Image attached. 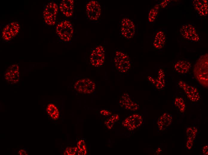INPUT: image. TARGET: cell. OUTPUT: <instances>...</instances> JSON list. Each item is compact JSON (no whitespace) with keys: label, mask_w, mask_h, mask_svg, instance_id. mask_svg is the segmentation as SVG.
<instances>
[{"label":"cell","mask_w":208,"mask_h":155,"mask_svg":"<svg viewBox=\"0 0 208 155\" xmlns=\"http://www.w3.org/2000/svg\"><path fill=\"white\" fill-rule=\"evenodd\" d=\"M193 72L198 82L204 86H208V55L201 56L194 66Z\"/></svg>","instance_id":"6da1fadb"},{"label":"cell","mask_w":208,"mask_h":155,"mask_svg":"<svg viewBox=\"0 0 208 155\" xmlns=\"http://www.w3.org/2000/svg\"><path fill=\"white\" fill-rule=\"evenodd\" d=\"M115 66L119 72L124 74L128 72L131 67L132 63L129 55L120 50L116 51L114 58Z\"/></svg>","instance_id":"7a4b0ae2"},{"label":"cell","mask_w":208,"mask_h":155,"mask_svg":"<svg viewBox=\"0 0 208 155\" xmlns=\"http://www.w3.org/2000/svg\"><path fill=\"white\" fill-rule=\"evenodd\" d=\"M56 32L60 40L65 42H68L72 38L74 29L70 21L65 20L57 24L56 27Z\"/></svg>","instance_id":"3957f363"},{"label":"cell","mask_w":208,"mask_h":155,"mask_svg":"<svg viewBox=\"0 0 208 155\" xmlns=\"http://www.w3.org/2000/svg\"><path fill=\"white\" fill-rule=\"evenodd\" d=\"M120 35L124 38L129 39L133 38L135 34L136 27L131 19L125 17L120 21Z\"/></svg>","instance_id":"277c9868"},{"label":"cell","mask_w":208,"mask_h":155,"mask_svg":"<svg viewBox=\"0 0 208 155\" xmlns=\"http://www.w3.org/2000/svg\"><path fill=\"white\" fill-rule=\"evenodd\" d=\"M105 60V51L103 46H97L92 50L90 55V61L92 66L96 67H101L103 65Z\"/></svg>","instance_id":"5b68a950"},{"label":"cell","mask_w":208,"mask_h":155,"mask_svg":"<svg viewBox=\"0 0 208 155\" xmlns=\"http://www.w3.org/2000/svg\"><path fill=\"white\" fill-rule=\"evenodd\" d=\"M58 9V5L54 2H50L46 5L43 11V16L45 22L47 24L53 26L55 24Z\"/></svg>","instance_id":"8992f818"},{"label":"cell","mask_w":208,"mask_h":155,"mask_svg":"<svg viewBox=\"0 0 208 155\" xmlns=\"http://www.w3.org/2000/svg\"><path fill=\"white\" fill-rule=\"evenodd\" d=\"M95 82L89 78H85L77 80L74 85V89L78 92L86 94L93 92L95 90Z\"/></svg>","instance_id":"52a82bcc"},{"label":"cell","mask_w":208,"mask_h":155,"mask_svg":"<svg viewBox=\"0 0 208 155\" xmlns=\"http://www.w3.org/2000/svg\"><path fill=\"white\" fill-rule=\"evenodd\" d=\"M85 11L86 16L88 19L93 21H97L101 16V5L97 1H90L86 4Z\"/></svg>","instance_id":"ba28073f"},{"label":"cell","mask_w":208,"mask_h":155,"mask_svg":"<svg viewBox=\"0 0 208 155\" xmlns=\"http://www.w3.org/2000/svg\"><path fill=\"white\" fill-rule=\"evenodd\" d=\"M20 26L16 22H13L7 24L1 32V37L5 41H9L15 37L19 32Z\"/></svg>","instance_id":"9c48e42d"},{"label":"cell","mask_w":208,"mask_h":155,"mask_svg":"<svg viewBox=\"0 0 208 155\" xmlns=\"http://www.w3.org/2000/svg\"><path fill=\"white\" fill-rule=\"evenodd\" d=\"M180 32L182 36L187 39L196 42L200 40L196 30L191 24H187L182 25L180 28Z\"/></svg>","instance_id":"30bf717a"},{"label":"cell","mask_w":208,"mask_h":155,"mask_svg":"<svg viewBox=\"0 0 208 155\" xmlns=\"http://www.w3.org/2000/svg\"><path fill=\"white\" fill-rule=\"evenodd\" d=\"M4 77L5 79L10 83L13 84L18 83L19 80L18 65L14 64L9 66L5 72Z\"/></svg>","instance_id":"8fae6325"},{"label":"cell","mask_w":208,"mask_h":155,"mask_svg":"<svg viewBox=\"0 0 208 155\" xmlns=\"http://www.w3.org/2000/svg\"><path fill=\"white\" fill-rule=\"evenodd\" d=\"M178 84L190 100L193 102H197L199 100V93L195 87L189 85L182 80L180 81Z\"/></svg>","instance_id":"7c38bea8"},{"label":"cell","mask_w":208,"mask_h":155,"mask_svg":"<svg viewBox=\"0 0 208 155\" xmlns=\"http://www.w3.org/2000/svg\"><path fill=\"white\" fill-rule=\"evenodd\" d=\"M143 123L142 117L135 114L131 115L123 122V126L129 130H132L139 127Z\"/></svg>","instance_id":"4fadbf2b"},{"label":"cell","mask_w":208,"mask_h":155,"mask_svg":"<svg viewBox=\"0 0 208 155\" xmlns=\"http://www.w3.org/2000/svg\"><path fill=\"white\" fill-rule=\"evenodd\" d=\"M74 5V0H63L59 4V9L64 16L67 17H70L73 14Z\"/></svg>","instance_id":"5bb4252c"},{"label":"cell","mask_w":208,"mask_h":155,"mask_svg":"<svg viewBox=\"0 0 208 155\" xmlns=\"http://www.w3.org/2000/svg\"><path fill=\"white\" fill-rule=\"evenodd\" d=\"M131 99L127 94H124L120 98V105L126 109L131 110H137L138 107L137 103Z\"/></svg>","instance_id":"9a60e30c"},{"label":"cell","mask_w":208,"mask_h":155,"mask_svg":"<svg viewBox=\"0 0 208 155\" xmlns=\"http://www.w3.org/2000/svg\"><path fill=\"white\" fill-rule=\"evenodd\" d=\"M172 121L171 115L167 113H165L160 117L157 122V125L160 130H165L171 124Z\"/></svg>","instance_id":"2e32d148"},{"label":"cell","mask_w":208,"mask_h":155,"mask_svg":"<svg viewBox=\"0 0 208 155\" xmlns=\"http://www.w3.org/2000/svg\"><path fill=\"white\" fill-rule=\"evenodd\" d=\"M191 67V63L186 60H180L175 64L174 69L176 72L180 74L187 73Z\"/></svg>","instance_id":"e0dca14e"},{"label":"cell","mask_w":208,"mask_h":155,"mask_svg":"<svg viewBox=\"0 0 208 155\" xmlns=\"http://www.w3.org/2000/svg\"><path fill=\"white\" fill-rule=\"evenodd\" d=\"M204 0H194V6L199 14L201 16H206L208 13L207 1Z\"/></svg>","instance_id":"ac0fdd59"},{"label":"cell","mask_w":208,"mask_h":155,"mask_svg":"<svg viewBox=\"0 0 208 155\" xmlns=\"http://www.w3.org/2000/svg\"><path fill=\"white\" fill-rule=\"evenodd\" d=\"M166 41V37L164 32L161 31L156 34L153 42V46L156 49L162 48L164 46Z\"/></svg>","instance_id":"d6986e66"},{"label":"cell","mask_w":208,"mask_h":155,"mask_svg":"<svg viewBox=\"0 0 208 155\" xmlns=\"http://www.w3.org/2000/svg\"><path fill=\"white\" fill-rule=\"evenodd\" d=\"M46 111L52 119L55 120L59 117V113L58 109L53 104L51 103L48 104L46 108Z\"/></svg>","instance_id":"ffe728a7"},{"label":"cell","mask_w":208,"mask_h":155,"mask_svg":"<svg viewBox=\"0 0 208 155\" xmlns=\"http://www.w3.org/2000/svg\"><path fill=\"white\" fill-rule=\"evenodd\" d=\"M159 7V4H157L149 11L148 15V21L149 23L153 22L156 18L158 13Z\"/></svg>","instance_id":"44dd1931"},{"label":"cell","mask_w":208,"mask_h":155,"mask_svg":"<svg viewBox=\"0 0 208 155\" xmlns=\"http://www.w3.org/2000/svg\"><path fill=\"white\" fill-rule=\"evenodd\" d=\"M78 148L77 154L79 155H85L87 154V149L85 141L81 140L78 141L77 143Z\"/></svg>","instance_id":"7402d4cb"},{"label":"cell","mask_w":208,"mask_h":155,"mask_svg":"<svg viewBox=\"0 0 208 155\" xmlns=\"http://www.w3.org/2000/svg\"><path fill=\"white\" fill-rule=\"evenodd\" d=\"M175 106L181 112H183L185 109V105L182 98L179 97L176 98L174 100Z\"/></svg>","instance_id":"603a6c76"},{"label":"cell","mask_w":208,"mask_h":155,"mask_svg":"<svg viewBox=\"0 0 208 155\" xmlns=\"http://www.w3.org/2000/svg\"><path fill=\"white\" fill-rule=\"evenodd\" d=\"M78 151L77 147H68L65 149L63 153L65 155H75Z\"/></svg>","instance_id":"cb8c5ba5"},{"label":"cell","mask_w":208,"mask_h":155,"mask_svg":"<svg viewBox=\"0 0 208 155\" xmlns=\"http://www.w3.org/2000/svg\"><path fill=\"white\" fill-rule=\"evenodd\" d=\"M195 129L191 128H189L187 130L186 135L188 140H193L196 135V131Z\"/></svg>","instance_id":"d4e9b609"},{"label":"cell","mask_w":208,"mask_h":155,"mask_svg":"<svg viewBox=\"0 0 208 155\" xmlns=\"http://www.w3.org/2000/svg\"><path fill=\"white\" fill-rule=\"evenodd\" d=\"M114 121L110 118L105 122V124L109 129H111L114 125Z\"/></svg>","instance_id":"484cf974"},{"label":"cell","mask_w":208,"mask_h":155,"mask_svg":"<svg viewBox=\"0 0 208 155\" xmlns=\"http://www.w3.org/2000/svg\"><path fill=\"white\" fill-rule=\"evenodd\" d=\"M100 113L102 115L106 116L110 115L111 114L110 112L105 110H103L100 111Z\"/></svg>","instance_id":"4316f807"},{"label":"cell","mask_w":208,"mask_h":155,"mask_svg":"<svg viewBox=\"0 0 208 155\" xmlns=\"http://www.w3.org/2000/svg\"><path fill=\"white\" fill-rule=\"evenodd\" d=\"M167 0H164L162 1L160 4L159 6H160L162 8H164L166 6H167L168 1H167Z\"/></svg>","instance_id":"83f0119b"},{"label":"cell","mask_w":208,"mask_h":155,"mask_svg":"<svg viewBox=\"0 0 208 155\" xmlns=\"http://www.w3.org/2000/svg\"><path fill=\"white\" fill-rule=\"evenodd\" d=\"M193 140H188L186 143L187 147L188 148H190L192 145Z\"/></svg>","instance_id":"f1b7e54d"},{"label":"cell","mask_w":208,"mask_h":155,"mask_svg":"<svg viewBox=\"0 0 208 155\" xmlns=\"http://www.w3.org/2000/svg\"><path fill=\"white\" fill-rule=\"evenodd\" d=\"M18 154L19 155H26V151L23 149L20 150L18 152Z\"/></svg>","instance_id":"f546056e"},{"label":"cell","mask_w":208,"mask_h":155,"mask_svg":"<svg viewBox=\"0 0 208 155\" xmlns=\"http://www.w3.org/2000/svg\"><path fill=\"white\" fill-rule=\"evenodd\" d=\"M208 148H207V146H206L205 147H204V148H203V152H204V154H207V151H208Z\"/></svg>","instance_id":"4dcf8cb0"}]
</instances>
